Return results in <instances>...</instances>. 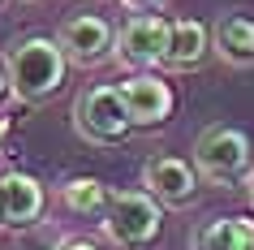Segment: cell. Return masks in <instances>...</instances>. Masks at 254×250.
Returning <instances> with one entry per match:
<instances>
[{"label": "cell", "instance_id": "1", "mask_svg": "<svg viewBox=\"0 0 254 250\" xmlns=\"http://www.w3.org/2000/svg\"><path fill=\"white\" fill-rule=\"evenodd\" d=\"M4 74H9V91L22 104H43L65 86L69 56L52 35H26L4 52Z\"/></svg>", "mask_w": 254, "mask_h": 250}, {"label": "cell", "instance_id": "2", "mask_svg": "<svg viewBox=\"0 0 254 250\" xmlns=\"http://www.w3.org/2000/svg\"><path fill=\"white\" fill-rule=\"evenodd\" d=\"M104 233L112 246L121 250H147L160 242L164 229V203L151 190H112V203H108Z\"/></svg>", "mask_w": 254, "mask_h": 250}, {"label": "cell", "instance_id": "3", "mask_svg": "<svg viewBox=\"0 0 254 250\" xmlns=\"http://www.w3.org/2000/svg\"><path fill=\"white\" fill-rule=\"evenodd\" d=\"M73 130L91 147H121L134 130L121 86H91L73 99Z\"/></svg>", "mask_w": 254, "mask_h": 250}, {"label": "cell", "instance_id": "4", "mask_svg": "<svg viewBox=\"0 0 254 250\" xmlns=\"http://www.w3.org/2000/svg\"><path fill=\"white\" fill-rule=\"evenodd\" d=\"M194 168L215 185H233L250 168V138L237 125H207L194 143Z\"/></svg>", "mask_w": 254, "mask_h": 250}, {"label": "cell", "instance_id": "5", "mask_svg": "<svg viewBox=\"0 0 254 250\" xmlns=\"http://www.w3.org/2000/svg\"><path fill=\"white\" fill-rule=\"evenodd\" d=\"M168 43H173V22L160 13H134L125 26L117 30V48H112V61L125 69H155L164 65L168 56Z\"/></svg>", "mask_w": 254, "mask_h": 250}, {"label": "cell", "instance_id": "6", "mask_svg": "<svg viewBox=\"0 0 254 250\" xmlns=\"http://www.w3.org/2000/svg\"><path fill=\"white\" fill-rule=\"evenodd\" d=\"M56 43L65 48L69 65L95 69V65H104L108 56H112V48H117V30H112V22L99 17V13H78V17H69L65 26L56 30Z\"/></svg>", "mask_w": 254, "mask_h": 250}, {"label": "cell", "instance_id": "7", "mask_svg": "<svg viewBox=\"0 0 254 250\" xmlns=\"http://www.w3.org/2000/svg\"><path fill=\"white\" fill-rule=\"evenodd\" d=\"M121 99H125V108H129L134 130H155V125H164V121L173 117V108H177L173 86H168L164 78H155L151 69H142V74H134V78L121 82Z\"/></svg>", "mask_w": 254, "mask_h": 250}, {"label": "cell", "instance_id": "8", "mask_svg": "<svg viewBox=\"0 0 254 250\" xmlns=\"http://www.w3.org/2000/svg\"><path fill=\"white\" fill-rule=\"evenodd\" d=\"M43 207H48V190L39 177H30L22 168L0 172V224L4 229H30L39 224Z\"/></svg>", "mask_w": 254, "mask_h": 250}, {"label": "cell", "instance_id": "9", "mask_svg": "<svg viewBox=\"0 0 254 250\" xmlns=\"http://www.w3.org/2000/svg\"><path fill=\"white\" fill-rule=\"evenodd\" d=\"M142 185L160 198L164 207H186L198 194V168L181 156H151L142 164Z\"/></svg>", "mask_w": 254, "mask_h": 250}, {"label": "cell", "instance_id": "10", "mask_svg": "<svg viewBox=\"0 0 254 250\" xmlns=\"http://www.w3.org/2000/svg\"><path fill=\"white\" fill-rule=\"evenodd\" d=\"M211 52L233 69L254 65V17L250 13H220L211 26Z\"/></svg>", "mask_w": 254, "mask_h": 250}, {"label": "cell", "instance_id": "11", "mask_svg": "<svg viewBox=\"0 0 254 250\" xmlns=\"http://www.w3.org/2000/svg\"><path fill=\"white\" fill-rule=\"evenodd\" d=\"M211 48V30L202 26L198 17H177L173 22V43H168V56H164V69H177V74H186V69H198L202 56Z\"/></svg>", "mask_w": 254, "mask_h": 250}, {"label": "cell", "instance_id": "12", "mask_svg": "<svg viewBox=\"0 0 254 250\" xmlns=\"http://www.w3.org/2000/svg\"><path fill=\"white\" fill-rule=\"evenodd\" d=\"M194 250H254V220L246 216H220L194 233Z\"/></svg>", "mask_w": 254, "mask_h": 250}, {"label": "cell", "instance_id": "13", "mask_svg": "<svg viewBox=\"0 0 254 250\" xmlns=\"http://www.w3.org/2000/svg\"><path fill=\"white\" fill-rule=\"evenodd\" d=\"M61 203H65L73 216H86V220H104L108 203H112V190L95 177H69L61 185Z\"/></svg>", "mask_w": 254, "mask_h": 250}, {"label": "cell", "instance_id": "14", "mask_svg": "<svg viewBox=\"0 0 254 250\" xmlns=\"http://www.w3.org/2000/svg\"><path fill=\"white\" fill-rule=\"evenodd\" d=\"M117 4L125 9V13H155L164 0H117Z\"/></svg>", "mask_w": 254, "mask_h": 250}, {"label": "cell", "instance_id": "15", "mask_svg": "<svg viewBox=\"0 0 254 250\" xmlns=\"http://www.w3.org/2000/svg\"><path fill=\"white\" fill-rule=\"evenodd\" d=\"M56 250H99L95 242H86V237H69V242H61Z\"/></svg>", "mask_w": 254, "mask_h": 250}, {"label": "cell", "instance_id": "16", "mask_svg": "<svg viewBox=\"0 0 254 250\" xmlns=\"http://www.w3.org/2000/svg\"><path fill=\"white\" fill-rule=\"evenodd\" d=\"M9 91V74H4V65H0V95Z\"/></svg>", "mask_w": 254, "mask_h": 250}, {"label": "cell", "instance_id": "17", "mask_svg": "<svg viewBox=\"0 0 254 250\" xmlns=\"http://www.w3.org/2000/svg\"><path fill=\"white\" fill-rule=\"evenodd\" d=\"M4 134H9V117H0V143H4Z\"/></svg>", "mask_w": 254, "mask_h": 250}, {"label": "cell", "instance_id": "18", "mask_svg": "<svg viewBox=\"0 0 254 250\" xmlns=\"http://www.w3.org/2000/svg\"><path fill=\"white\" fill-rule=\"evenodd\" d=\"M250 207H254V172H250Z\"/></svg>", "mask_w": 254, "mask_h": 250}]
</instances>
